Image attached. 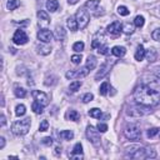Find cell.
<instances>
[{
	"label": "cell",
	"mask_w": 160,
	"mask_h": 160,
	"mask_svg": "<svg viewBox=\"0 0 160 160\" xmlns=\"http://www.w3.org/2000/svg\"><path fill=\"white\" fill-rule=\"evenodd\" d=\"M134 100L144 106L152 108L160 104V94L148 85H140L134 90Z\"/></svg>",
	"instance_id": "obj_1"
},
{
	"label": "cell",
	"mask_w": 160,
	"mask_h": 160,
	"mask_svg": "<svg viewBox=\"0 0 160 160\" xmlns=\"http://www.w3.org/2000/svg\"><path fill=\"white\" fill-rule=\"evenodd\" d=\"M125 156L130 159H151L156 156V151L141 145H131L125 150Z\"/></svg>",
	"instance_id": "obj_2"
},
{
	"label": "cell",
	"mask_w": 160,
	"mask_h": 160,
	"mask_svg": "<svg viewBox=\"0 0 160 160\" xmlns=\"http://www.w3.org/2000/svg\"><path fill=\"white\" fill-rule=\"evenodd\" d=\"M30 125H31V121H30V118H25L22 120H18V121H14L11 124V131L15 134V135H25L28 134L29 129H30Z\"/></svg>",
	"instance_id": "obj_3"
},
{
	"label": "cell",
	"mask_w": 160,
	"mask_h": 160,
	"mask_svg": "<svg viewBox=\"0 0 160 160\" xmlns=\"http://www.w3.org/2000/svg\"><path fill=\"white\" fill-rule=\"evenodd\" d=\"M124 135L126 139L129 140H139L141 138V130H140V126L138 124H129L125 126L124 129Z\"/></svg>",
	"instance_id": "obj_4"
},
{
	"label": "cell",
	"mask_w": 160,
	"mask_h": 160,
	"mask_svg": "<svg viewBox=\"0 0 160 160\" xmlns=\"http://www.w3.org/2000/svg\"><path fill=\"white\" fill-rule=\"evenodd\" d=\"M85 134H86L88 140H89L92 145H95V146H99V145H100L101 139H100V131L98 130V128L95 129L92 125H88Z\"/></svg>",
	"instance_id": "obj_5"
},
{
	"label": "cell",
	"mask_w": 160,
	"mask_h": 160,
	"mask_svg": "<svg viewBox=\"0 0 160 160\" xmlns=\"http://www.w3.org/2000/svg\"><path fill=\"white\" fill-rule=\"evenodd\" d=\"M149 112H150V109L148 106H144L140 104H139V106H130L126 110V115L132 116V118H141V116L148 115Z\"/></svg>",
	"instance_id": "obj_6"
},
{
	"label": "cell",
	"mask_w": 160,
	"mask_h": 160,
	"mask_svg": "<svg viewBox=\"0 0 160 160\" xmlns=\"http://www.w3.org/2000/svg\"><path fill=\"white\" fill-rule=\"evenodd\" d=\"M75 19L78 21V25L80 29H85L90 21V15H89V11L85 10V9H79L75 14Z\"/></svg>",
	"instance_id": "obj_7"
},
{
	"label": "cell",
	"mask_w": 160,
	"mask_h": 160,
	"mask_svg": "<svg viewBox=\"0 0 160 160\" xmlns=\"http://www.w3.org/2000/svg\"><path fill=\"white\" fill-rule=\"evenodd\" d=\"M115 64V60H112V59H106L102 64H101V66H100V70L96 72V75H95V79L96 80H100V79H102L109 71H110V69L112 68V65Z\"/></svg>",
	"instance_id": "obj_8"
},
{
	"label": "cell",
	"mask_w": 160,
	"mask_h": 160,
	"mask_svg": "<svg viewBox=\"0 0 160 160\" xmlns=\"http://www.w3.org/2000/svg\"><path fill=\"white\" fill-rule=\"evenodd\" d=\"M121 31H122V25H121L119 21H112V22L109 24L108 28H106V32H108L110 36H112V38L119 36Z\"/></svg>",
	"instance_id": "obj_9"
},
{
	"label": "cell",
	"mask_w": 160,
	"mask_h": 160,
	"mask_svg": "<svg viewBox=\"0 0 160 160\" xmlns=\"http://www.w3.org/2000/svg\"><path fill=\"white\" fill-rule=\"evenodd\" d=\"M28 40H29V38H28L26 32H25L24 30H21V29L16 30V31L14 32V35H12V41H14V44H16V45H24V44L28 42Z\"/></svg>",
	"instance_id": "obj_10"
},
{
	"label": "cell",
	"mask_w": 160,
	"mask_h": 160,
	"mask_svg": "<svg viewBox=\"0 0 160 160\" xmlns=\"http://www.w3.org/2000/svg\"><path fill=\"white\" fill-rule=\"evenodd\" d=\"M89 69L86 68V66H84V68H81V69H76V70H70V71H68L66 74H65V76H66V79H75V78H84V76H86L88 74H89Z\"/></svg>",
	"instance_id": "obj_11"
},
{
	"label": "cell",
	"mask_w": 160,
	"mask_h": 160,
	"mask_svg": "<svg viewBox=\"0 0 160 160\" xmlns=\"http://www.w3.org/2000/svg\"><path fill=\"white\" fill-rule=\"evenodd\" d=\"M31 95H32L34 100L39 101L41 105L46 106V105L49 104V96H48L45 92H42V91H40V90H32V91H31Z\"/></svg>",
	"instance_id": "obj_12"
},
{
	"label": "cell",
	"mask_w": 160,
	"mask_h": 160,
	"mask_svg": "<svg viewBox=\"0 0 160 160\" xmlns=\"http://www.w3.org/2000/svg\"><path fill=\"white\" fill-rule=\"evenodd\" d=\"M85 8L86 9H89V11H91L95 16H99L101 12H99L98 10H102L101 8H100V1L99 0H88L86 2H85Z\"/></svg>",
	"instance_id": "obj_13"
},
{
	"label": "cell",
	"mask_w": 160,
	"mask_h": 160,
	"mask_svg": "<svg viewBox=\"0 0 160 160\" xmlns=\"http://www.w3.org/2000/svg\"><path fill=\"white\" fill-rule=\"evenodd\" d=\"M52 38H54V34H52L50 30H48V29H41V30H39V32H38V39H39L42 44L50 42V41L52 40Z\"/></svg>",
	"instance_id": "obj_14"
},
{
	"label": "cell",
	"mask_w": 160,
	"mask_h": 160,
	"mask_svg": "<svg viewBox=\"0 0 160 160\" xmlns=\"http://www.w3.org/2000/svg\"><path fill=\"white\" fill-rule=\"evenodd\" d=\"M38 18H39V25L42 29H46V26L50 22V16L48 15V12L44 11V10H39L38 11Z\"/></svg>",
	"instance_id": "obj_15"
},
{
	"label": "cell",
	"mask_w": 160,
	"mask_h": 160,
	"mask_svg": "<svg viewBox=\"0 0 160 160\" xmlns=\"http://www.w3.org/2000/svg\"><path fill=\"white\" fill-rule=\"evenodd\" d=\"M70 158L71 159H82V145L80 142H76L74 149H72V152L70 154Z\"/></svg>",
	"instance_id": "obj_16"
},
{
	"label": "cell",
	"mask_w": 160,
	"mask_h": 160,
	"mask_svg": "<svg viewBox=\"0 0 160 160\" xmlns=\"http://www.w3.org/2000/svg\"><path fill=\"white\" fill-rule=\"evenodd\" d=\"M111 54H112L114 56H116V58H122V56L126 54V49H125L124 46L116 45V46H114V48L111 49Z\"/></svg>",
	"instance_id": "obj_17"
},
{
	"label": "cell",
	"mask_w": 160,
	"mask_h": 160,
	"mask_svg": "<svg viewBox=\"0 0 160 160\" xmlns=\"http://www.w3.org/2000/svg\"><path fill=\"white\" fill-rule=\"evenodd\" d=\"M66 25H68V28H69L71 31H76V30L79 29V25H78V21H76V19H75V16H70V18H68V20H66Z\"/></svg>",
	"instance_id": "obj_18"
},
{
	"label": "cell",
	"mask_w": 160,
	"mask_h": 160,
	"mask_svg": "<svg viewBox=\"0 0 160 160\" xmlns=\"http://www.w3.org/2000/svg\"><path fill=\"white\" fill-rule=\"evenodd\" d=\"M65 30L61 28V26H56L55 28V31H54V38L56 39V40H60V41H62L64 39H65Z\"/></svg>",
	"instance_id": "obj_19"
},
{
	"label": "cell",
	"mask_w": 160,
	"mask_h": 160,
	"mask_svg": "<svg viewBox=\"0 0 160 160\" xmlns=\"http://www.w3.org/2000/svg\"><path fill=\"white\" fill-rule=\"evenodd\" d=\"M145 54H146V50L144 49V46L142 45H139L138 46V49H136V51H135V60H138V61H141L144 58H145Z\"/></svg>",
	"instance_id": "obj_20"
},
{
	"label": "cell",
	"mask_w": 160,
	"mask_h": 160,
	"mask_svg": "<svg viewBox=\"0 0 160 160\" xmlns=\"http://www.w3.org/2000/svg\"><path fill=\"white\" fill-rule=\"evenodd\" d=\"M96 64H98L96 58H95L94 55H89V56H88V60H86L85 66H86L89 70H94V69L96 68Z\"/></svg>",
	"instance_id": "obj_21"
},
{
	"label": "cell",
	"mask_w": 160,
	"mask_h": 160,
	"mask_svg": "<svg viewBox=\"0 0 160 160\" xmlns=\"http://www.w3.org/2000/svg\"><path fill=\"white\" fill-rule=\"evenodd\" d=\"M145 56H146V59H148V61L149 62H154L155 60H156V58H158V52H156V50L155 49H149V50H146V54H145Z\"/></svg>",
	"instance_id": "obj_22"
},
{
	"label": "cell",
	"mask_w": 160,
	"mask_h": 160,
	"mask_svg": "<svg viewBox=\"0 0 160 160\" xmlns=\"http://www.w3.org/2000/svg\"><path fill=\"white\" fill-rule=\"evenodd\" d=\"M59 8V2L58 0H48L46 1V9L50 11V12H55Z\"/></svg>",
	"instance_id": "obj_23"
},
{
	"label": "cell",
	"mask_w": 160,
	"mask_h": 160,
	"mask_svg": "<svg viewBox=\"0 0 160 160\" xmlns=\"http://www.w3.org/2000/svg\"><path fill=\"white\" fill-rule=\"evenodd\" d=\"M36 50H38V54H40V55H49L51 52V46H49V45H39L36 48Z\"/></svg>",
	"instance_id": "obj_24"
},
{
	"label": "cell",
	"mask_w": 160,
	"mask_h": 160,
	"mask_svg": "<svg viewBox=\"0 0 160 160\" xmlns=\"http://www.w3.org/2000/svg\"><path fill=\"white\" fill-rule=\"evenodd\" d=\"M81 85H82V82H81L80 80H74V81H71L70 85H69V91H70V92H76V91L80 89Z\"/></svg>",
	"instance_id": "obj_25"
},
{
	"label": "cell",
	"mask_w": 160,
	"mask_h": 160,
	"mask_svg": "<svg viewBox=\"0 0 160 160\" xmlns=\"http://www.w3.org/2000/svg\"><path fill=\"white\" fill-rule=\"evenodd\" d=\"M31 109H32V111L35 112V114H42V111H44V105H41L39 101H34L32 104H31Z\"/></svg>",
	"instance_id": "obj_26"
},
{
	"label": "cell",
	"mask_w": 160,
	"mask_h": 160,
	"mask_svg": "<svg viewBox=\"0 0 160 160\" xmlns=\"http://www.w3.org/2000/svg\"><path fill=\"white\" fill-rule=\"evenodd\" d=\"M101 115H102V112H101V110H100V109H98V108H92V109H90V110H89V116H91V118L100 119V118H101Z\"/></svg>",
	"instance_id": "obj_27"
},
{
	"label": "cell",
	"mask_w": 160,
	"mask_h": 160,
	"mask_svg": "<svg viewBox=\"0 0 160 160\" xmlns=\"http://www.w3.org/2000/svg\"><path fill=\"white\" fill-rule=\"evenodd\" d=\"M60 138H62L64 140H71L74 138V132L71 130H62L60 131Z\"/></svg>",
	"instance_id": "obj_28"
},
{
	"label": "cell",
	"mask_w": 160,
	"mask_h": 160,
	"mask_svg": "<svg viewBox=\"0 0 160 160\" xmlns=\"http://www.w3.org/2000/svg\"><path fill=\"white\" fill-rule=\"evenodd\" d=\"M25 112H26L25 105H22V104L16 105V108H15V115L16 116H22V115H25Z\"/></svg>",
	"instance_id": "obj_29"
},
{
	"label": "cell",
	"mask_w": 160,
	"mask_h": 160,
	"mask_svg": "<svg viewBox=\"0 0 160 160\" xmlns=\"http://www.w3.org/2000/svg\"><path fill=\"white\" fill-rule=\"evenodd\" d=\"M144 24H145V19H144V16H141V15L135 16V19H134V25H135L136 28H142Z\"/></svg>",
	"instance_id": "obj_30"
},
{
	"label": "cell",
	"mask_w": 160,
	"mask_h": 160,
	"mask_svg": "<svg viewBox=\"0 0 160 160\" xmlns=\"http://www.w3.org/2000/svg\"><path fill=\"white\" fill-rule=\"evenodd\" d=\"M14 94H15V96L16 98H25L26 96V90L24 89V88H19V86H16L15 88V90H14Z\"/></svg>",
	"instance_id": "obj_31"
},
{
	"label": "cell",
	"mask_w": 160,
	"mask_h": 160,
	"mask_svg": "<svg viewBox=\"0 0 160 160\" xmlns=\"http://www.w3.org/2000/svg\"><path fill=\"white\" fill-rule=\"evenodd\" d=\"M118 14L121 16H128L130 14V10L125 5H120V6H118Z\"/></svg>",
	"instance_id": "obj_32"
},
{
	"label": "cell",
	"mask_w": 160,
	"mask_h": 160,
	"mask_svg": "<svg viewBox=\"0 0 160 160\" xmlns=\"http://www.w3.org/2000/svg\"><path fill=\"white\" fill-rule=\"evenodd\" d=\"M84 48H85V44H84L82 41H76V42H74V45H72V50L76 51V52H81V51L84 50Z\"/></svg>",
	"instance_id": "obj_33"
},
{
	"label": "cell",
	"mask_w": 160,
	"mask_h": 160,
	"mask_svg": "<svg viewBox=\"0 0 160 160\" xmlns=\"http://www.w3.org/2000/svg\"><path fill=\"white\" fill-rule=\"evenodd\" d=\"M68 118H69V120H71V121H78V120L80 119V115H79V112H78L76 110H70L69 114H68Z\"/></svg>",
	"instance_id": "obj_34"
},
{
	"label": "cell",
	"mask_w": 160,
	"mask_h": 160,
	"mask_svg": "<svg viewBox=\"0 0 160 160\" xmlns=\"http://www.w3.org/2000/svg\"><path fill=\"white\" fill-rule=\"evenodd\" d=\"M108 90H110V86H109V84L105 81V82H102L101 85H100V89H99V92H100V95H106L108 94Z\"/></svg>",
	"instance_id": "obj_35"
},
{
	"label": "cell",
	"mask_w": 160,
	"mask_h": 160,
	"mask_svg": "<svg viewBox=\"0 0 160 160\" xmlns=\"http://www.w3.org/2000/svg\"><path fill=\"white\" fill-rule=\"evenodd\" d=\"M122 31H124L125 34H132V32H134V26H132L131 24L126 22V24L122 26Z\"/></svg>",
	"instance_id": "obj_36"
},
{
	"label": "cell",
	"mask_w": 160,
	"mask_h": 160,
	"mask_svg": "<svg viewBox=\"0 0 160 160\" xmlns=\"http://www.w3.org/2000/svg\"><path fill=\"white\" fill-rule=\"evenodd\" d=\"M81 60H82L81 54H74V55L71 56V62H72V64H75V65L80 64V62H81Z\"/></svg>",
	"instance_id": "obj_37"
},
{
	"label": "cell",
	"mask_w": 160,
	"mask_h": 160,
	"mask_svg": "<svg viewBox=\"0 0 160 160\" xmlns=\"http://www.w3.org/2000/svg\"><path fill=\"white\" fill-rule=\"evenodd\" d=\"M18 6H19L18 0H9L8 4H6V8H8L9 10H14V9H16Z\"/></svg>",
	"instance_id": "obj_38"
},
{
	"label": "cell",
	"mask_w": 160,
	"mask_h": 160,
	"mask_svg": "<svg viewBox=\"0 0 160 160\" xmlns=\"http://www.w3.org/2000/svg\"><path fill=\"white\" fill-rule=\"evenodd\" d=\"M98 51H99V54H101V55H108V54H109V48H108V45L102 44L101 46L98 48Z\"/></svg>",
	"instance_id": "obj_39"
},
{
	"label": "cell",
	"mask_w": 160,
	"mask_h": 160,
	"mask_svg": "<svg viewBox=\"0 0 160 160\" xmlns=\"http://www.w3.org/2000/svg\"><path fill=\"white\" fill-rule=\"evenodd\" d=\"M48 129H49V121L48 120H42L40 122V125H39V130L40 131H46Z\"/></svg>",
	"instance_id": "obj_40"
},
{
	"label": "cell",
	"mask_w": 160,
	"mask_h": 160,
	"mask_svg": "<svg viewBox=\"0 0 160 160\" xmlns=\"http://www.w3.org/2000/svg\"><path fill=\"white\" fill-rule=\"evenodd\" d=\"M159 131H160L159 128H151V129L148 130V136L149 138H154L156 134H159Z\"/></svg>",
	"instance_id": "obj_41"
},
{
	"label": "cell",
	"mask_w": 160,
	"mask_h": 160,
	"mask_svg": "<svg viewBox=\"0 0 160 160\" xmlns=\"http://www.w3.org/2000/svg\"><path fill=\"white\" fill-rule=\"evenodd\" d=\"M92 99H94V95H92L91 92H86V94L82 96V102H85V104H86V102H90Z\"/></svg>",
	"instance_id": "obj_42"
},
{
	"label": "cell",
	"mask_w": 160,
	"mask_h": 160,
	"mask_svg": "<svg viewBox=\"0 0 160 160\" xmlns=\"http://www.w3.org/2000/svg\"><path fill=\"white\" fill-rule=\"evenodd\" d=\"M151 38L155 40V41H160V29H155L151 34Z\"/></svg>",
	"instance_id": "obj_43"
},
{
	"label": "cell",
	"mask_w": 160,
	"mask_h": 160,
	"mask_svg": "<svg viewBox=\"0 0 160 160\" xmlns=\"http://www.w3.org/2000/svg\"><path fill=\"white\" fill-rule=\"evenodd\" d=\"M96 128H98V130H99L100 132H105V131H108V125L104 124V122H99V124L96 125Z\"/></svg>",
	"instance_id": "obj_44"
},
{
	"label": "cell",
	"mask_w": 160,
	"mask_h": 160,
	"mask_svg": "<svg viewBox=\"0 0 160 160\" xmlns=\"http://www.w3.org/2000/svg\"><path fill=\"white\" fill-rule=\"evenodd\" d=\"M42 144L46 145V146H51L52 145V139L50 136H46V138L42 139Z\"/></svg>",
	"instance_id": "obj_45"
},
{
	"label": "cell",
	"mask_w": 160,
	"mask_h": 160,
	"mask_svg": "<svg viewBox=\"0 0 160 160\" xmlns=\"http://www.w3.org/2000/svg\"><path fill=\"white\" fill-rule=\"evenodd\" d=\"M152 72H154L158 78H160V66H155V68L152 69Z\"/></svg>",
	"instance_id": "obj_46"
},
{
	"label": "cell",
	"mask_w": 160,
	"mask_h": 160,
	"mask_svg": "<svg viewBox=\"0 0 160 160\" xmlns=\"http://www.w3.org/2000/svg\"><path fill=\"white\" fill-rule=\"evenodd\" d=\"M4 146H5V139L1 136V138H0V149H2Z\"/></svg>",
	"instance_id": "obj_47"
},
{
	"label": "cell",
	"mask_w": 160,
	"mask_h": 160,
	"mask_svg": "<svg viewBox=\"0 0 160 160\" xmlns=\"http://www.w3.org/2000/svg\"><path fill=\"white\" fill-rule=\"evenodd\" d=\"M59 154H61V148L56 146V148H55V155H59Z\"/></svg>",
	"instance_id": "obj_48"
},
{
	"label": "cell",
	"mask_w": 160,
	"mask_h": 160,
	"mask_svg": "<svg viewBox=\"0 0 160 160\" xmlns=\"http://www.w3.org/2000/svg\"><path fill=\"white\" fill-rule=\"evenodd\" d=\"M0 119H1V126H4V125H5V122H6L5 116H4V115H1V118H0Z\"/></svg>",
	"instance_id": "obj_49"
},
{
	"label": "cell",
	"mask_w": 160,
	"mask_h": 160,
	"mask_svg": "<svg viewBox=\"0 0 160 160\" xmlns=\"http://www.w3.org/2000/svg\"><path fill=\"white\" fill-rule=\"evenodd\" d=\"M78 1H79V0H68V2H69L70 5H75Z\"/></svg>",
	"instance_id": "obj_50"
}]
</instances>
